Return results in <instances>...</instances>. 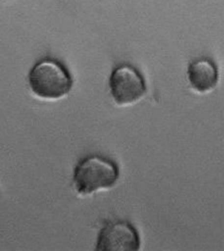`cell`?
Returning a JSON list of instances; mask_svg holds the SVG:
<instances>
[{
  "instance_id": "obj_1",
  "label": "cell",
  "mask_w": 224,
  "mask_h": 251,
  "mask_svg": "<svg viewBox=\"0 0 224 251\" xmlns=\"http://www.w3.org/2000/svg\"><path fill=\"white\" fill-rule=\"evenodd\" d=\"M28 82L33 93L46 100L63 98L70 93L74 84L68 68L51 57L37 61L29 72Z\"/></svg>"
},
{
  "instance_id": "obj_5",
  "label": "cell",
  "mask_w": 224,
  "mask_h": 251,
  "mask_svg": "<svg viewBox=\"0 0 224 251\" xmlns=\"http://www.w3.org/2000/svg\"><path fill=\"white\" fill-rule=\"evenodd\" d=\"M188 75L192 88L199 93L213 90L219 81L218 67L211 58L207 57L193 60L189 66Z\"/></svg>"
},
{
  "instance_id": "obj_2",
  "label": "cell",
  "mask_w": 224,
  "mask_h": 251,
  "mask_svg": "<svg viewBox=\"0 0 224 251\" xmlns=\"http://www.w3.org/2000/svg\"><path fill=\"white\" fill-rule=\"evenodd\" d=\"M118 164L109 157L90 155L81 158L74 170V183L79 194H91L112 188L119 179Z\"/></svg>"
},
{
  "instance_id": "obj_3",
  "label": "cell",
  "mask_w": 224,
  "mask_h": 251,
  "mask_svg": "<svg viewBox=\"0 0 224 251\" xmlns=\"http://www.w3.org/2000/svg\"><path fill=\"white\" fill-rule=\"evenodd\" d=\"M110 92L119 105L139 100L147 91L142 74L132 65L121 64L114 68L109 78Z\"/></svg>"
},
{
  "instance_id": "obj_4",
  "label": "cell",
  "mask_w": 224,
  "mask_h": 251,
  "mask_svg": "<svg viewBox=\"0 0 224 251\" xmlns=\"http://www.w3.org/2000/svg\"><path fill=\"white\" fill-rule=\"evenodd\" d=\"M140 237L128 220L107 221L98 236L96 251H136L140 249Z\"/></svg>"
}]
</instances>
